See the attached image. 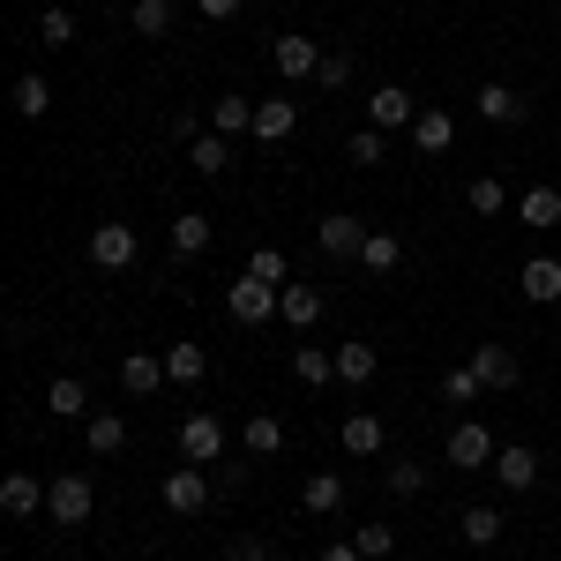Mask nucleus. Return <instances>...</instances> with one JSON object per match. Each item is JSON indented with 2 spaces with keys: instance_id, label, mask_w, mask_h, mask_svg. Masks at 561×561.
<instances>
[{
  "instance_id": "obj_8",
  "label": "nucleus",
  "mask_w": 561,
  "mask_h": 561,
  "mask_svg": "<svg viewBox=\"0 0 561 561\" xmlns=\"http://www.w3.org/2000/svg\"><path fill=\"white\" fill-rule=\"evenodd\" d=\"M412 121H420V105H412V98H404V83H382L375 90V98H367V128H412Z\"/></svg>"
},
{
  "instance_id": "obj_41",
  "label": "nucleus",
  "mask_w": 561,
  "mask_h": 561,
  "mask_svg": "<svg viewBox=\"0 0 561 561\" xmlns=\"http://www.w3.org/2000/svg\"><path fill=\"white\" fill-rule=\"evenodd\" d=\"M314 83H322V90H345V83H352V53H322Z\"/></svg>"
},
{
  "instance_id": "obj_23",
  "label": "nucleus",
  "mask_w": 561,
  "mask_h": 561,
  "mask_svg": "<svg viewBox=\"0 0 561 561\" xmlns=\"http://www.w3.org/2000/svg\"><path fill=\"white\" fill-rule=\"evenodd\" d=\"M397 262H404V240H397V232H367V248H359V270H367V277H389Z\"/></svg>"
},
{
  "instance_id": "obj_34",
  "label": "nucleus",
  "mask_w": 561,
  "mask_h": 561,
  "mask_svg": "<svg viewBox=\"0 0 561 561\" xmlns=\"http://www.w3.org/2000/svg\"><path fill=\"white\" fill-rule=\"evenodd\" d=\"M293 367H300V382H337V352H322V345H300Z\"/></svg>"
},
{
  "instance_id": "obj_25",
  "label": "nucleus",
  "mask_w": 561,
  "mask_h": 561,
  "mask_svg": "<svg viewBox=\"0 0 561 561\" xmlns=\"http://www.w3.org/2000/svg\"><path fill=\"white\" fill-rule=\"evenodd\" d=\"M45 412H53V420H83V412H90V389L76 382V375H60V382L45 389Z\"/></svg>"
},
{
  "instance_id": "obj_9",
  "label": "nucleus",
  "mask_w": 561,
  "mask_h": 561,
  "mask_svg": "<svg viewBox=\"0 0 561 561\" xmlns=\"http://www.w3.org/2000/svg\"><path fill=\"white\" fill-rule=\"evenodd\" d=\"M90 262H98V270H128L135 262V225H113V217H105V225L90 232Z\"/></svg>"
},
{
  "instance_id": "obj_18",
  "label": "nucleus",
  "mask_w": 561,
  "mask_h": 561,
  "mask_svg": "<svg viewBox=\"0 0 561 561\" xmlns=\"http://www.w3.org/2000/svg\"><path fill=\"white\" fill-rule=\"evenodd\" d=\"M277 314H285L293 330H314V322H322V293H314V285H285V293H277Z\"/></svg>"
},
{
  "instance_id": "obj_30",
  "label": "nucleus",
  "mask_w": 561,
  "mask_h": 561,
  "mask_svg": "<svg viewBox=\"0 0 561 561\" xmlns=\"http://www.w3.org/2000/svg\"><path fill=\"white\" fill-rule=\"evenodd\" d=\"M524 225H561V187H524Z\"/></svg>"
},
{
  "instance_id": "obj_19",
  "label": "nucleus",
  "mask_w": 561,
  "mask_h": 561,
  "mask_svg": "<svg viewBox=\"0 0 561 561\" xmlns=\"http://www.w3.org/2000/svg\"><path fill=\"white\" fill-rule=\"evenodd\" d=\"M449 135H457V121H449L442 105H420V121H412V142H420L427 158H442V150H449Z\"/></svg>"
},
{
  "instance_id": "obj_36",
  "label": "nucleus",
  "mask_w": 561,
  "mask_h": 561,
  "mask_svg": "<svg viewBox=\"0 0 561 561\" xmlns=\"http://www.w3.org/2000/svg\"><path fill=\"white\" fill-rule=\"evenodd\" d=\"M248 277H262V285H277V293L293 285V270H285V255H277V248H255V255H248Z\"/></svg>"
},
{
  "instance_id": "obj_32",
  "label": "nucleus",
  "mask_w": 561,
  "mask_h": 561,
  "mask_svg": "<svg viewBox=\"0 0 561 561\" xmlns=\"http://www.w3.org/2000/svg\"><path fill=\"white\" fill-rule=\"evenodd\" d=\"M248 449H255V457H277V449H285V420H277V412H255V420H248Z\"/></svg>"
},
{
  "instance_id": "obj_22",
  "label": "nucleus",
  "mask_w": 561,
  "mask_h": 561,
  "mask_svg": "<svg viewBox=\"0 0 561 561\" xmlns=\"http://www.w3.org/2000/svg\"><path fill=\"white\" fill-rule=\"evenodd\" d=\"M375 367H382V352H375V345H337V382H345V389H367V382H375Z\"/></svg>"
},
{
  "instance_id": "obj_44",
  "label": "nucleus",
  "mask_w": 561,
  "mask_h": 561,
  "mask_svg": "<svg viewBox=\"0 0 561 561\" xmlns=\"http://www.w3.org/2000/svg\"><path fill=\"white\" fill-rule=\"evenodd\" d=\"M314 561H367V554H359V539H337V547H322Z\"/></svg>"
},
{
  "instance_id": "obj_43",
  "label": "nucleus",
  "mask_w": 561,
  "mask_h": 561,
  "mask_svg": "<svg viewBox=\"0 0 561 561\" xmlns=\"http://www.w3.org/2000/svg\"><path fill=\"white\" fill-rule=\"evenodd\" d=\"M225 561H270V547H262V539H232V547H225Z\"/></svg>"
},
{
  "instance_id": "obj_38",
  "label": "nucleus",
  "mask_w": 561,
  "mask_h": 561,
  "mask_svg": "<svg viewBox=\"0 0 561 561\" xmlns=\"http://www.w3.org/2000/svg\"><path fill=\"white\" fill-rule=\"evenodd\" d=\"M479 389H486V382H479V367H449V375H442V397H449V404H472Z\"/></svg>"
},
{
  "instance_id": "obj_2",
  "label": "nucleus",
  "mask_w": 561,
  "mask_h": 561,
  "mask_svg": "<svg viewBox=\"0 0 561 561\" xmlns=\"http://www.w3.org/2000/svg\"><path fill=\"white\" fill-rule=\"evenodd\" d=\"M180 457L187 465H225V427H217L210 412H187L180 420Z\"/></svg>"
},
{
  "instance_id": "obj_39",
  "label": "nucleus",
  "mask_w": 561,
  "mask_h": 561,
  "mask_svg": "<svg viewBox=\"0 0 561 561\" xmlns=\"http://www.w3.org/2000/svg\"><path fill=\"white\" fill-rule=\"evenodd\" d=\"M345 158H352V165H382V128H359L345 142Z\"/></svg>"
},
{
  "instance_id": "obj_28",
  "label": "nucleus",
  "mask_w": 561,
  "mask_h": 561,
  "mask_svg": "<svg viewBox=\"0 0 561 561\" xmlns=\"http://www.w3.org/2000/svg\"><path fill=\"white\" fill-rule=\"evenodd\" d=\"M53 113V90L45 76H15V121H45Z\"/></svg>"
},
{
  "instance_id": "obj_17",
  "label": "nucleus",
  "mask_w": 561,
  "mask_h": 561,
  "mask_svg": "<svg viewBox=\"0 0 561 561\" xmlns=\"http://www.w3.org/2000/svg\"><path fill=\"white\" fill-rule=\"evenodd\" d=\"M210 135H255V98H217L210 105Z\"/></svg>"
},
{
  "instance_id": "obj_27",
  "label": "nucleus",
  "mask_w": 561,
  "mask_h": 561,
  "mask_svg": "<svg viewBox=\"0 0 561 561\" xmlns=\"http://www.w3.org/2000/svg\"><path fill=\"white\" fill-rule=\"evenodd\" d=\"M210 248V217L203 210H180L173 217V255H203Z\"/></svg>"
},
{
  "instance_id": "obj_42",
  "label": "nucleus",
  "mask_w": 561,
  "mask_h": 561,
  "mask_svg": "<svg viewBox=\"0 0 561 561\" xmlns=\"http://www.w3.org/2000/svg\"><path fill=\"white\" fill-rule=\"evenodd\" d=\"M420 486H427L420 465H389V494H420Z\"/></svg>"
},
{
  "instance_id": "obj_12",
  "label": "nucleus",
  "mask_w": 561,
  "mask_h": 561,
  "mask_svg": "<svg viewBox=\"0 0 561 561\" xmlns=\"http://www.w3.org/2000/svg\"><path fill=\"white\" fill-rule=\"evenodd\" d=\"M293 128H300V105H293L285 90H277V98H262V105H255V142H285Z\"/></svg>"
},
{
  "instance_id": "obj_21",
  "label": "nucleus",
  "mask_w": 561,
  "mask_h": 561,
  "mask_svg": "<svg viewBox=\"0 0 561 561\" xmlns=\"http://www.w3.org/2000/svg\"><path fill=\"white\" fill-rule=\"evenodd\" d=\"M300 502H307V517H330V510H345V472H314L300 486Z\"/></svg>"
},
{
  "instance_id": "obj_7",
  "label": "nucleus",
  "mask_w": 561,
  "mask_h": 561,
  "mask_svg": "<svg viewBox=\"0 0 561 561\" xmlns=\"http://www.w3.org/2000/svg\"><path fill=\"white\" fill-rule=\"evenodd\" d=\"M449 465L457 472H494V434L479 427V420H465V427L449 434Z\"/></svg>"
},
{
  "instance_id": "obj_10",
  "label": "nucleus",
  "mask_w": 561,
  "mask_h": 561,
  "mask_svg": "<svg viewBox=\"0 0 561 561\" xmlns=\"http://www.w3.org/2000/svg\"><path fill=\"white\" fill-rule=\"evenodd\" d=\"M225 307H232V322H270V314H277V285H262V277H240V285L225 293Z\"/></svg>"
},
{
  "instance_id": "obj_24",
  "label": "nucleus",
  "mask_w": 561,
  "mask_h": 561,
  "mask_svg": "<svg viewBox=\"0 0 561 561\" xmlns=\"http://www.w3.org/2000/svg\"><path fill=\"white\" fill-rule=\"evenodd\" d=\"M165 375H173L180 389H195L203 375H210V352L203 345H165Z\"/></svg>"
},
{
  "instance_id": "obj_6",
  "label": "nucleus",
  "mask_w": 561,
  "mask_h": 561,
  "mask_svg": "<svg viewBox=\"0 0 561 561\" xmlns=\"http://www.w3.org/2000/svg\"><path fill=\"white\" fill-rule=\"evenodd\" d=\"M45 494H53V479H38V472L0 479V510H8V517H45Z\"/></svg>"
},
{
  "instance_id": "obj_33",
  "label": "nucleus",
  "mask_w": 561,
  "mask_h": 561,
  "mask_svg": "<svg viewBox=\"0 0 561 561\" xmlns=\"http://www.w3.org/2000/svg\"><path fill=\"white\" fill-rule=\"evenodd\" d=\"M457 531H465V547H494L502 539V510H465Z\"/></svg>"
},
{
  "instance_id": "obj_29",
  "label": "nucleus",
  "mask_w": 561,
  "mask_h": 561,
  "mask_svg": "<svg viewBox=\"0 0 561 561\" xmlns=\"http://www.w3.org/2000/svg\"><path fill=\"white\" fill-rule=\"evenodd\" d=\"M382 449V420L375 412H352L345 420V457H375Z\"/></svg>"
},
{
  "instance_id": "obj_4",
  "label": "nucleus",
  "mask_w": 561,
  "mask_h": 561,
  "mask_svg": "<svg viewBox=\"0 0 561 561\" xmlns=\"http://www.w3.org/2000/svg\"><path fill=\"white\" fill-rule=\"evenodd\" d=\"M314 248H322V255L330 262H359V248H367V225H359V217H322V225H314Z\"/></svg>"
},
{
  "instance_id": "obj_13",
  "label": "nucleus",
  "mask_w": 561,
  "mask_h": 561,
  "mask_svg": "<svg viewBox=\"0 0 561 561\" xmlns=\"http://www.w3.org/2000/svg\"><path fill=\"white\" fill-rule=\"evenodd\" d=\"M165 382H173V375H165L158 352H128V359H121V389H128V397H150V389H165Z\"/></svg>"
},
{
  "instance_id": "obj_14",
  "label": "nucleus",
  "mask_w": 561,
  "mask_h": 561,
  "mask_svg": "<svg viewBox=\"0 0 561 561\" xmlns=\"http://www.w3.org/2000/svg\"><path fill=\"white\" fill-rule=\"evenodd\" d=\"M472 367H479V382H486V389H517V375H524L510 345H479V352H472Z\"/></svg>"
},
{
  "instance_id": "obj_15",
  "label": "nucleus",
  "mask_w": 561,
  "mask_h": 561,
  "mask_svg": "<svg viewBox=\"0 0 561 561\" xmlns=\"http://www.w3.org/2000/svg\"><path fill=\"white\" fill-rule=\"evenodd\" d=\"M524 300H531V307H554L561 300V262L554 255H531V262H524Z\"/></svg>"
},
{
  "instance_id": "obj_31",
  "label": "nucleus",
  "mask_w": 561,
  "mask_h": 561,
  "mask_svg": "<svg viewBox=\"0 0 561 561\" xmlns=\"http://www.w3.org/2000/svg\"><path fill=\"white\" fill-rule=\"evenodd\" d=\"M465 203H472V217H502V203H510V187H502L494 173H479L472 187H465Z\"/></svg>"
},
{
  "instance_id": "obj_20",
  "label": "nucleus",
  "mask_w": 561,
  "mask_h": 561,
  "mask_svg": "<svg viewBox=\"0 0 561 561\" xmlns=\"http://www.w3.org/2000/svg\"><path fill=\"white\" fill-rule=\"evenodd\" d=\"M494 479H502V486H510V494H524V486H531V479H539V457H531V449H494Z\"/></svg>"
},
{
  "instance_id": "obj_11",
  "label": "nucleus",
  "mask_w": 561,
  "mask_h": 561,
  "mask_svg": "<svg viewBox=\"0 0 561 561\" xmlns=\"http://www.w3.org/2000/svg\"><path fill=\"white\" fill-rule=\"evenodd\" d=\"M472 105H479V121H494V128H524V113H531L524 90H510V83H486Z\"/></svg>"
},
{
  "instance_id": "obj_37",
  "label": "nucleus",
  "mask_w": 561,
  "mask_h": 561,
  "mask_svg": "<svg viewBox=\"0 0 561 561\" xmlns=\"http://www.w3.org/2000/svg\"><path fill=\"white\" fill-rule=\"evenodd\" d=\"M135 31H142V38H165V31H173V8H165V0H135Z\"/></svg>"
},
{
  "instance_id": "obj_35",
  "label": "nucleus",
  "mask_w": 561,
  "mask_h": 561,
  "mask_svg": "<svg viewBox=\"0 0 561 561\" xmlns=\"http://www.w3.org/2000/svg\"><path fill=\"white\" fill-rule=\"evenodd\" d=\"M38 38H45V53L76 45V15H68V8H38Z\"/></svg>"
},
{
  "instance_id": "obj_1",
  "label": "nucleus",
  "mask_w": 561,
  "mask_h": 561,
  "mask_svg": "<svg viewBox=\"0 0 561 561\" xmlns=\"http://www.w3.org/2000/svg\"><path fill=\"white\" fill-rule=\"evenodd\" d=\"M270 68H277L285 83H314V68H322V45L300 38V31H285V38L270 45Z\"/></svg>"
},
{
  "instance_id": "obj_45",
  "label": "nucleus",
  "mask_w": 561,
  "mask_h": 561,
  "mask_svg": "<svg viewBox=\"0 0 561 561\" xmlns=\"http://www.w3.org/2000/svg\"><path fill=\"white\" fill-rule=\"evenodd\" d=\"M195 8H203L210 23H225V15H240V0H195Z\"/></svg>"
},
{
  "instance_id": "obj_26",
  "label": "nucleus",
  "mask_w": 561,
  "mask_h": 561,
  "mask_svg": "<svg viewBox=\"0 0 561 561\" xmlns=\"http://www.w3.org/2000/svg\"><path fill=\"white\" fill-rule=\"evenodd\" d=\"M187 165H195L203 180H225V165H232V150H225V135H195V142H187Z\"/></svg>"
},
{
  "instance_id": "obj_16",
  "label": "nucleus",
  "mask_w": 561,
  "mask_h": 561,
  "mask_svg": "<svg viewBox=\"0 0 561 561\" xmlns=\"http://www.w3.org/2000/svg\"><path fill=\"white\" fill-rule=\"evenodd\" d=\"M83 434H90V457H121V449H128V420H121V412H90Z\"/></svg>"
},
{
  "instance_id": "obj_3",
  "label": "nucleus",
  "mask_w": 561,
  "mask_h": 561,
  "mask_svg": "<svg viewBox=\"0 0 561 561\" xmlns=\"http://www.w3.org/2000/svg\"><path fill=\"white\" fill-rule=\"evenodd\" d=\"M90 502H98L90 479L83 472H60V479H53V494H45V517H53V524H90Z\"/></svg>"
},
{
  "instance_id": "obj_5",
  "label": "nucleus",
  "mask_w": 561,
  "mask_h": 561,
  "mask_svg": "<svg viewBox=\"0 0 561 561\" xmlns=\"http://www.w3.org/2000/svg\"><path fill=\"white\" fill-rule=\"evenodd\" d=\"M165 510H173V517H203V510H210V479H203V465L165 472Z\"/></svg>"
},
{
  "instance_id": "obj_40",
  "label": "nucleus",
  "mask_w": 561,
  "mask_h": 561,
  "mask_svg": "<svg viewBox=\"0 0 561 561\" xmlns=\"http://www.w3.org/2000/svg\"><path fill=\"white\" fill-rule=\"evenodd\" d=\"M352 539H359V554H367V561H382L389 547H397V531H389V524H359Z\"/></svg>"
}]
</instances>
